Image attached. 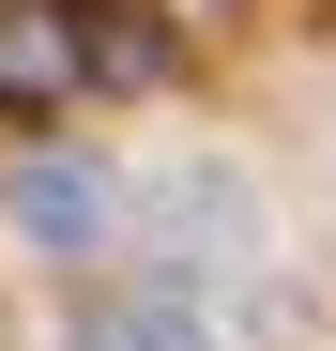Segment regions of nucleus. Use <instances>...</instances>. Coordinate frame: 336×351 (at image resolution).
<instances>
[{"label": "nucleus", "instance_id": "nucleus-2", "mask_svg": "<svg viewBox=\"0 0 336 351\" xmlns=\"http://www.w3.org/2000/svg\"><path fill=\"white\" fill-rule=\"evenodd\" d=\"M16 229L46 260H92L107 245V184H92V168H16Z\"/></svg>", "mask_w": 336, "mask_h": 351}, {"label": "nucleus", "instance_id": "nucleus-3", "mask_svg": "<svg viewBox=\"0 0 336 351\" xmlns=\"http://www.w3.org/2000/svg\"><path fill=\"white\" fill-rule=\"evenodd\" d=\"M62 351H214V336H199L184 290H107V306H77V336H62Z\"/></svg>", "mask_w": 336, "mask_h": 351}, {"label": "nucleus", "instance_id": "nucleus-1", "mask_svg": "<svg viewBox=\"0 0 336 351\" xmlns=\"http://www.w3.org/2000/svg\"><path fill=\"white\" fill-rule=\"evenodd\" d=\"M77 77H92L77 0H0V107H62Z\"/></svg>", "mask_w": 336, "mask_h": 351}]
</instances>
